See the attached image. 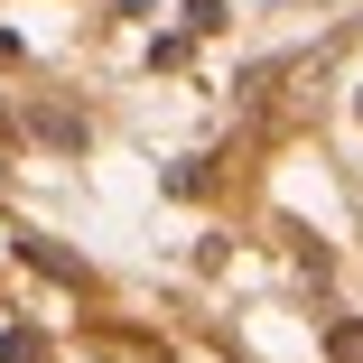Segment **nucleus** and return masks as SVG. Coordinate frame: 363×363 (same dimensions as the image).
I'll return each instance as SVG.
<instances>
[{"instance_id": "f257e3e1", "label": "nucleus", "mask_w": 363, "mask_h": 363, "mask_svg": "<svg viewBox=\"0 0 363 363\" xmlns=\"http://www.w3.org/2000/svg\"><path fill=\"white\" fill-rule=\"evenodd\" d=\"M19 252H28V261H38L47 279H65V289H84V261H75V252H56V242H19Z\"/></svg>"}, {"instance_id": "f03ea898", "label": "nucleus", "mask_w": 363, "mask_h": 363, "mask_svg": "<svg viewBox=\"0 0 363 363\" xmlns=\"http://www.w3.org/2000/svg\"><path fill=\"white\" fill-rule=\"evenodd\" d=\"M0 363H47V345L38 335H0Z\"/></svg>"}, {"instance_id": "7ed1b4c3", "label": "nucleus", "mask_w": 363, "mask_h": 363, "mask_svg": "<svg viewBox=\"0 0 363 363\" xmlns=\"http://www.w3.org/2000/svg\"><path fill=\"white\" fill-rule=\"evenodd\" d=\"M335 363H363V326H335Z\"/></svg>"}]
</instances>
